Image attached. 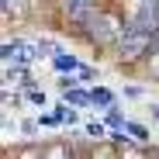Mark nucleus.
Returning a JSON list of instances; mask_svg holds the SVG:
<instances>
[{
	"label": "nucleus",
	"mask_w": 159,
	"mask_h": 159,
	"mask_svg": "<svg viewBox=\"0 0 159 159\" xmlns=\"http://www.w3.org/2000/svg\"><path fill=\"white\" fill-rule=\"evenodd\" d=\"M135 24L139 31H145V35H156L159 31V0H142V7H139V14H135Z\"/></svg>",
	"instance_id": "1"
},
{
	"label": "nucleus",
	"mask_w": 159,
	"mask_h": 159,
	"mask_svg": "<svg viewBox=\"0 0 159 159\" xmlns=\"http://www.w3.org/2000/svg\"><path fill=\"white\" fill-rule=\"evenodd\" d=\"M90 4H93V0H69V7H73L76 14H83V11H87Z\"/></svg>",
	"instance_id": "2"
},
{
	"label": "nucleus",
	"mask_w": 159,
	"mask_h": 159,
	"mask_svg": "<svg viewBox=\"0 0 159 159\" xmlns=\"http://www.w3.org/2000/svg\"><path fill=\"white\" fill-rule=\"evenodd\" d=\"M4 7H7V11H17V7H21V0H4Z\"/></svg>",
	"instance_id": "3"
}]
</instances>
